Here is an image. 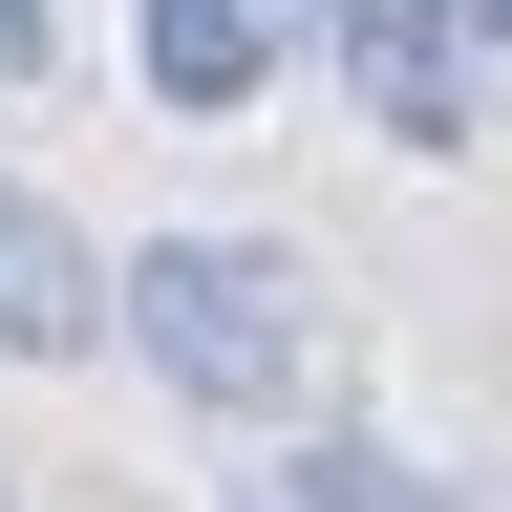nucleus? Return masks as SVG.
I'll list each match as a JSON object with an SVG mask.
<instances>
[{
    "label": "nucleus",
    "instance_id": "obj_1",
    "mask_svg": "<svg viewBox=\"0 0 512 512\" xmlns=\"http://www.w3.org/2000/svg\"><path fill=\"white\" fill-rule=\"evenodd\" d=\"M128 342H150L171 406H235L256 427V406L320 384V278L278 235H150V256H128Z\"/></svg>",
    "mask_w": 512,
    "mask_h": 512
},
{
    "label": "nucleus",
    "instance_id": "obj_2",
    "mask_svg": "<svg viewBox=\"0 0 512 512\" xmlns=\"http://www.w3.org/2000/svg\"><path fill=\"white\" fill-rule=\"evenodd\" d=\"M320 22H342V86L406 128V150H470V0H320Z\"/></svg>",
    "mask_w": 512,
    "mask_h": 512
},
{
    "label": "nucleus",
    "instance_id": "obj_3",
    "mask_svg": "<svg viewBox=\"0 0 512 512\" xmlns=\"http://www.w3.org/2000/svg\"><path fill=\"white\" fill-rule=\"evenodd\" d=\"M86 342H128V256H86L22 171H0V363H86Z\"/></svg>",
    "mask_w": 512,
    "mask_h": 512
},
{
    "label": "nucleus",
    "instance_id": "obj_4",
    "mask_svg": "<svg viewBox=\"0 0 512 512\" xmlns=\"http://www.w3.org/2000/svg\"><path fill=\"white\" fill-rule=\"evenodd\" d=\"M128 64L171 107H256L278 86V0H128Z\"/></svg>",
    "mask_w": 512,
    "mask_h": 512
},
{
    "label": "nucleus",
    "instance_id": "obj_5",
    "mask_svg": "<svg viewBox=\"0 0 512 512\" xmlns=\"http://www.w3.org/2000/svg\"><path fill=\"white\" fill-rule=\"evenodd\" d=\"M256 512H470V491H448V470H406V448H363V427H342V448H299V470L256 491Z\"/></svg>",
    "mask_w": 512,
    "mask_h": 512
},
{
    "label": "nucleus",
    "instance_id": "obj_6",
    "mask_svg": "<svg viewBox=\"0 0 512 512\" xmlns=\"http://www.w3.org/2000/svg\"><path fill=\"white\" fill-rule=\"evenodd\" d=\"M0 64H43V0H0Z\"/></svg>",
    "mask_w": 512,
    "mask_h": 512
},
{
    "label": "nucleus",
    "instance_id": "obj_7",
    "mask_svg": "<svg viewBox=\"0 0 512 512\" xmlns=\"http://www.w3.org/2000/svg\"><path fill=\"white\" fill-rule=\"evenodd\" d=\"M470 22H512V0H470Z\"/></svg>",
    "mask_w": 512,
    "mask_h": 512
}]
</instances>
